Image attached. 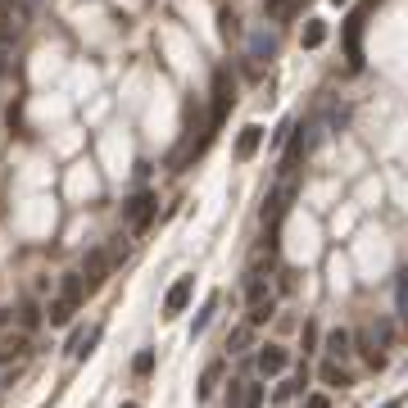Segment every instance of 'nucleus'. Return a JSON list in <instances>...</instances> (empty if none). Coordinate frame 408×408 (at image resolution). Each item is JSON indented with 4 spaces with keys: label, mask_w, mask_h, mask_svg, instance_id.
Segmentation results:
<instances>
[{
    "label": "nucleus",
    "mask_w": 408,
    "mask_h": 408,
    "mask_svg": "<svg viewBox=\"0 0 408 408\" xmlns=\"http://www.w3.org/2000/svg\"><path fill=\"white\" fill-rule=\"evenodd\" d=\"M191 290H196V277H177L168 286V295H163V318H177L182 308L191 304Z\"/></svg>",
    "instance_id": "5"
},
{
    "label": "nucleus",
    "mask_w": 408,
    "mask_h": 408,
    "mask_svg": "<svg viewBox=\"0 0 408 408\" xmlns=\"http://www.w3.org/2000/svg\"><path fill=\"white\" fill-rule=\"evenodd\" d=\"M259 145H264V128H259V123L240 128V136H236V159H240V163H245V159H254V154H259Z\"/></svg>",
    "instance_id": "9"
},
{
    "label": "nucleus",
    "mask_w": 408,
    "mask_h": 408,
    "mask_svg": "<svg viewBox=\"0 0 408 408\" xmlns=\"http://www.w3.org/2000/svg\"><path fill=\"white\" fill-rule=\"evenodd\" d=\"M123 408H136V404H123Z\"/></svg>",
    "instance_id": "33"
},
{
    "label": "nucleus",
    "mask_w": 408,
    "mask_h": 408,
    "mask_svg": "<svg viewBox=\"0 0 408 408\" xmlns=\"http://www.w3.org/2000/svg\"><path fill=\"white\" fill-rule=\"evenodd\" d=\"M358 354H363V358H367V367H376V372L386 367V354L376 349V340L367 336V332H358Z\"/></svg>",
    "instance_id": "14"
},
{
    "label": "nucleus",
    "mask_w": 408,
    "mask_h": 408,
    "mask_svg": "<svg viewBox=\"0 0 408 408\" xmlns=\"http://www.w3.org/2000/svg\"><path fill=\"white\" fill-rule=\"evenodd\" d=\"M313 340H318V327H304V336H299V345H304V349H313Z\"/></svg>",
    "instance_id": "31"
},
{
    "label": "nucleus",
    "mask_w": 408,
    "mask_h": 408,
    "mask_svg": "<svg viewBox=\"0 0 408 408\" xmlns=\"http://www.w3.org/2000/svg\"><path fill=\"white\" fill-rule=\"evenodd\" d=\"M395 308H400V318L408 322V268L395 277Z\"/></svg>",
    "instance_id": "20"
},
{
    "label": "nucleus",
    "mask_w": 408,
    "mask_h": 408,
    "mask_svg": "<svg viewBox=\"0 0 408 408\" xmlns=\"http://www.w3.org/2000/svg\"><path fill=\"white\" fill-rule=\"evenodd\" d=\"M104 277H109V254H104V250H91V254L82 259V281H86V290L104 286Z\"/></svg>",
    "instance_id": "8"
},
{
    "label": "nucleus",
    "mask_w": 408,
    "mask_h": 408,
    "mask_svg": "<svg viewBox=\"0 0 408 408\" xmlns=\"http://www.w3.org/2000/svg\"><path fill=\"white\" fill-rule=\"evenodd\" d=\"M254 367H259L264 376H281V372L290 367V354H286L281 345H264V349L254 354Z\"/></svg>",
    "instance_id": "7"
},
{
    "label": "nucleus",
    "mask_w": 408,
    "mask_h": 408,
    "mask_svg": "<svg viewBox=\"0 0 408 408\" xmlns=\"http://www.w3.org/2000/svg\"><path fill=\"white\" fill-rule=\"evenodd\" d=\"M231 100H236V82H231V73H227V68H218V73H213V128H218V123L227 118Z\"/></svg>",
    "instance_id": "2"
},
{
    "label": "nucleus",
    "mask_w": 408,
    "mask_h": 408,
    "mask_svg": "<svg viewBox=\"0 0 408 408\" xmlns=\"http://www.w3.org/2000/svg\"><path fill=\"white\" fill-rule=\"evenodd\" d=\"M222 372H227V363H222V358H213V363H209V367H204V372H200V386H196V400H209V395H213V386L222 381Z\"/></svg>",
    "instance_id": "11"
},
{
    "label": "nucleus",
    "mask_w": 408,
    "mask_h": 408,
    "mask_svg": "<svg viewBox=\"0 0 408 408\" xmlns=\"http://www.w3.org/2000/svg\"><path fill=\"white\" fill-rule=\"evenodd\" d=\"M154 209H159V200L150 196V191H141V196H132L128 204V222H132V231H145L154 222Z\"/></svg>",
    "instance_id": "6"
},
{
    "label": "nucleus",
    "mask_w": 408,
    "mask_h": 408,
    "mask_svg": "<svg viewBox=\"0 0 408 408\" xmlns=\"http://www.w3.org/2000/svg\"><path fill=\"white\" fill-rule=\"evenodd\" d=\"M349 345H354V336H349L345 327L327 332V354H332V358H349Z\"/></svg>",
    "instance_id": "13"
},
{
    "label": "nucleus",
    "mask_w": 408,
    "mask_h": 408,
    "mask_svg": "<svg viewBox=\"0 0 408 408\" xmlns=\"http://www.w3.org/2000/svg\"><path fill=\"white\" fill-rule=\"evenodd\" d=\"M381 408H404V400H390V404H381Z\"/></svg>",
    "instance_id": "32"
},
{
    "label": "nucleus",
    "mask_w": 408,
    "mask_h": 408,
    "mask_svg": "<svg viewBox=\"0 0 408 408\" xmlns=\"http://www.w3.org/2000/svg\"><path fill=\"white\" fill-rule=\"evenodd\" d=\"M23 32H27V0H0V46L14 50Z\"/></svg>",
    "instance_id": "1"
},
{
    "label": "nucleus",
    "mask_w": 408,
    "mask_h": 408,
    "mask_svg": "<svg viewBox=\"0 0 408 408\" xmlns=\"http://www.w3.org/2000/svg\"><path fill=\"white\" fill-rule=\"evenodd\" d=\"M363 18H367V9H358V14H349V23H345V55H349V68H363Z\"/></svg>",
    "instance_id": "4"
},
{
    "label": "nucleus",
    "mask_w": 408,
    "mask_h": 408,
    "mask_svg": "<svg viewBox=\"0 0 408 408\" xmlns=\"http://www.w3.org/2000/svg\"><path fill=\"white\" fill-rule=\"evenodd\" d=\"M336 5H340V0H336Z\"/></svg>",
    "instance_id": "34"
},
{
    "label": "nucleus",
    "mask_w": 408,
    "mask_h": 408,
    "mask_svg": "<svg viewBox=\"0 0 408 408\" xmlns=\"http://www.w3.org/2000/svg\"><path fill=\"white\" fill-rule=\"evenodd\" d=\"M372 332H376V340H381V345H395V327L386 322V318H376V327H372Z\"/></svg>",
    "instance_id": "28"
},
{
    "label": "nucleus",
    "mask_w": 408,
    "mask_h": 408,
    "mask_svg": "<svg viewBox=\"0 0 408 408\" xmlns=\"http://www.w3.org/2000/svg\"><path fill=\"white\" fill-rule=\"evenodd\" d=\"M272 55H277V36H272L268 27H264V32H254V36H250V60H254V64L272 60Z\"/></svg>",
    "instance_id": "10"
},
{
    "label": "nucleus",
    "mask_w": 408,
    "mask_h": 408,
    "mask_svg": "<svg viewBox=\"0 0 408 408\" xmlns=\"http://www.w3.org/2000/svg\"><path fill=\"white\" fill-rule=\"evenodd\" d=\"M150 367H154V349H141V354L132 358V372L136 376H150Z\"/></svg>",
    "instance_id": "24"
},
{
    "label": "nucleus",
    "mask_w": 408,
    "mask_h": 408,
    "mask_svg": "<svg viewBox=\"0 0 408 408\" xmlns=\"http://www.w3.org/2000/svg\"><path fill=\"white\" fill-rule=\"evenodd\" d=\"M240 386H245V381H231L227 386V408H240Z\"/></svg>",
    "instance_id": "29"
},
{
    "label": "nucleus",
    "mask_w": 408,
    "mask_h": 408,
    "mask_svg": "<svg viewBox=\"0 0 408 408\" xmlns=\"http://www.w3.org/2000/svg\"><path fill=\"white\" fill-rule=\"evenodd\" d=\"M18 313H23V318H18V322H23V332H32V327L41 322V308H36V304H23Z\"/></svg>",
    "instance_id": "27"
},
{
    "label": "nucleus",
    "mask_w": 408,
    "mask_h": 408,
    "mask_svg": "<svg viewBox=\"0 0 408 408\" xmlns=\"http://www.w3.org/2000/svg\"><path fill=\"white\" fill-rule=\"evenodd\" d=\"M250 332H254V327H236V332L227 336V349H231V354H240V349L250 345Z\"/></svg>",
    "instance_id": "25"
},
{
    "label": "nucleus",
    "mask_w": 408,
    "mask_h": 408,
    "mask_svg": "<svg viewBox=\"0 0 408 408\" xmlns=\"http://www.w3.org/2000/svg\"><path fill=\"white\" fill-rule=\"evenodd\" d=\"M264 9L272 18H286V14H295V0H264Z\"/></svg>",
    "instance_id": "26"
},
{
    "label": "nucleus",
    "mask_w": 408,
    "mask_h": 408,
    "mask_svg": "<svg viewBox=\"0 0 408 408\" xmlns=\"http://www.w3.org/2000/svg\"><path fill=\"white\" fill-rule=\"evenodd\" d=\"M213 313H218V295H209V304L200 308V318H196V322H191V336H204V327L213 322Z\"/></svg>",
    "instance_id": "21"
},
{
    "label": "nucleus",
    "mask_w": 408,
    "mask_h": 408,
    "mask_svg": "<svg viewBox=\"0 0 408 408\" xmlns=\"http://www.w3.org/2000/svg\"><path fill=\"white\" fill-rule=\"evenodd\" d=\"M277 313V304H272V295H264V299H250V313H245V327H264L268 318Z\"/></svg>",
    "instance_id": "12"
},
{
    "label": "nucleus",
    "mask_w": 408,
    "mask_h": 408,
    "mask_svg": "<svg viewBox=\"0 0 408 408\" xmlns=\"http://www.w3.org/2000/svg\"><path fill=\"white\" fill-rule=\"evenodd\" d=\"M299 41H304L308 50H318V46L327 41V23H322V18H308V27H304V36H299Z\"/></svg>",
    "instance_id": "17"
},
{
    "label": "nucleus",
    "mask_w": 408,
    "mask_h": 408,
    "mask_svg": "<svg viewBox=\"0 0 408 408\" xmlns=\"http://www.w3.org/2000/svg\"><path fill=\"white\" fill-rule=\"evenodd\" d=\"M290 196H295V177H290V172H281V182H277V191H272L268 196V209H264V222H272V227H277L281 222V213L290 209Z\"/></svg>",
    "instance_id": "3"
},
{
    "label": "nucleus",
    "mask_w": 408,
    "mask_h": 408,
    "mask_svg": "<svg viewBox=\"0 0 408 408\" xmlns=\"http://www.w3.org/2000/svg\"><path fill=\"white\" fill-rule=\"evenodd\" d=\"M27 354V336H5L0 340V363H9V358Z\"/></svg>",
    "instance_id": "18"
},
{
    "label": "nucleus",
    "mask_w": 408,
    "mask_h": 408,
    "mask_svg": "<svg viewBox=\"0 0 408 408\" xmlns=\"http://www.w3.org/2000/svg\"><path fill=\"white\" fill-rule=\"evenodd\" d=\"M73 308H77V304H73V299H64V295L50 299V304H46V318H50V327H64L68 318H73Z\"/></svg>",
    "instance_id": "15"
},
{
    "label": "nucleus",
    "mask_w": 408,
    "mask_h": 408,
    "mask_svg": "<svg viewBox=\"0 0 408 408\" xmlns=\"http://www.w3.org/2000/svg\"><path fill=\"white\" fill-rule=\"evenodd\" d=\"M322 381H327V386H336V390H345V386H349V372L332 358V363H322Z\"/></svg>",
    "instance_id": "19"
},
{
    "label": "nucleus",
    "mask_w": 408,
    "mask_h": 408,
    "mask_svg": "<svg viewBox=\"0 0 408 408\" xmlns=\"http://www.w3.org/2000/svg\"><path fill=\"white\" fill-rule=\"evenodd\" d=\"M240 408H264V386H254V381L240 386Z\"/></svg>",
    "instance_id": "23"
},
{
    "label": "nucleus",
    "mask_w": 408,
    "mask_h": 408,
    "mask_svg": "<svg viewBox=\"0 0 408 408\" xmlns=\"http://www.w3.org/2000/svg\"><path fill=\"white\" fill-rule=\"evenodd\" d=\"M236 32H240V18L231 14V9H222V14H218V36H222V41H231Z\"/></svg>",
    "instance_id": "22"
},
{
    "label": "nucleus",
    "mask_w": 408,
    "mask_h": 408,
    "mask_svg": "<svg viewBox=\"0 0 408 408\" xmlns=\"http://www.w3.org/2000/svg\"><path fill=\"white\" fill-rule=\"evenodd\" d=\"M304 408H332V400H327V395H308Z\"/></svg>",
    "instance_id": "30"
},
{
    "label": "nucleus",
    "mask_w": 408,
    "mask_h": 408,
    "mask_svg": "<svg viewBox=\"0 0 408 408\" xmlns=\"http://www.w3.org/2000/svg\"><path fill=\"white\" fill-rule=\"evenodd\" d=\"M64 299H73V304H82V295H86V281H82V272H64V290H60Z\"/></svg>",
    "instance_id": "16"
}]
</instances>
